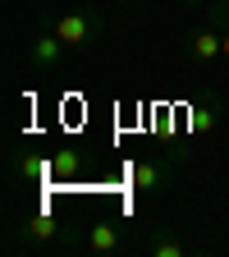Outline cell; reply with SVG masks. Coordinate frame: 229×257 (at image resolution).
<instances>
[{"label":"cell","mask_w":229,"mask_h":257,"mask_svg":"<svg viewBox=\"0 0 229 257\" xmlns=\"http://www.w3.org/2000/svg\"><path fill=\"white\" fill-rule=\"evenodd\" d=\"M96 28H101V19H96V14H87V10H69V14L55 19V37L74 51V46H87V42L96 37Z\"/></svg>","instance_id":"obj_1"},{"label":"cell","mask_w":229,"mask_h":257,"mask_svg":"<svg viewBox=\"0 0 229 257\" xmlns=\"http://www.w3.org/2000/svg\"><path fill=\"white\" fill-rule=\"evenodd\" d=\"M64 51H69V46H64V42L55 37V28H51V32H37V37L28 42V60L37 64V69H55Z\"/></svg>","instance_id":"obj_2"},{"label":"cell","mask_w":229,"mask_h":257,"mask_svg":"<svg viewBox=\"0 0 229 257\" xmlns=\"http://www.w3.org/2000/svg\"><path fill=\"white\" fill-rule=\"evenodd\" d=\"M170 179V166L165 161H138L133 170H128V184H133L138 193H160Z\"/></svg>","instance_id":"obj_3"},{"label":"cell","mask_w":229,"mask_h":257,"mask_svg":"<svg viewBox=\"0 0 229 257\" xmlns=\"http://www.w3.org/2000/svg\"><path fill=\"white\" fill-rule=\"evenodd\" d=\"M87 248H96V252H119V248H124V230H119V220H110V216L92 220V230H87Z\"/></svg>","instance_id":"obj_4"},{"label":"cell","mask_w":229,"mask_h":257,"mask_svg":"<svg viewBox=\"0 0 229 257\" xmlns=\"http://www.w3.org/2000/svg\"><path fill=\"white\" fill-rule=\"evenodd\" d=\"M188 55L197 60V64H211L215 55H224V32H215V28L192 32V37H188Z\"/></svg>","instance_id":"obj_5"},{"label":"cell","mask_w":229,"mask_h":257,"mask_svg":"<svg viewBox=\"0 0 229 257\" xmlns=\"http://www.w3.org/2000/svg\"><path fill=\"white\" fill-rule=\"evenodd\" d=\"M23 234H28V243H46V239L60 234V220H55L51 211H32L28 225H23Z\"/></svg>","instance_id":"obj_6"},{"label":"cell","mask_w":229,"mask_h":257,"mask_svg":"<svg viewBox=\"0 0 229 257\" xmlns=\"http://www.w3.org/2000/svg\"><path fill=\"white\" fill-rule=\"evenodd\" d=\"M46 166H51V175H55V179H74V175L83 170V156H78L74 147H64V152H55V156L46 161Z\"/></svg>","instance_id":"obj_7"},{"label":"cell","mask_w":229,"mask_h":257,"mask_svg":"<svg viewBox=\"0 0 229 257\" xmlns=\"http://www.w3.org/2000/svg\"><path fill=\"white\" fill-rule=\"evenodd\" d=\"M147 252H151V257H183V252H188V243H183V239H174V234H151Z\"/></svg>","instance_id":"obj_8"},{"label":"cell","mask_w":229,"mask_h":257,"mask_svg":"<svg viewBox=\"0 0 229 257\" xmlns=\"http://www.w3.org/2000/svg\"><path fill=\"white\" fill-rule=\"evenodd\" d=\"M215 110H220V106H197V110H192V128H211V124L220 119Z\"/></svg>","instance_id":"obj_9"},{"label":"cell","mask_w":229,"mask_h":257,"mask_svg":"<svg viewBox=\"0 0 229 257\" xmlns=\"http://www.w3.org/2000/svg\"><path fill=\"white\" fill-rule=\"evenodd\" d=\"M224 60H229V32H224Z\"/></svg>","instance_id":"obj_10"}]
</instances>
